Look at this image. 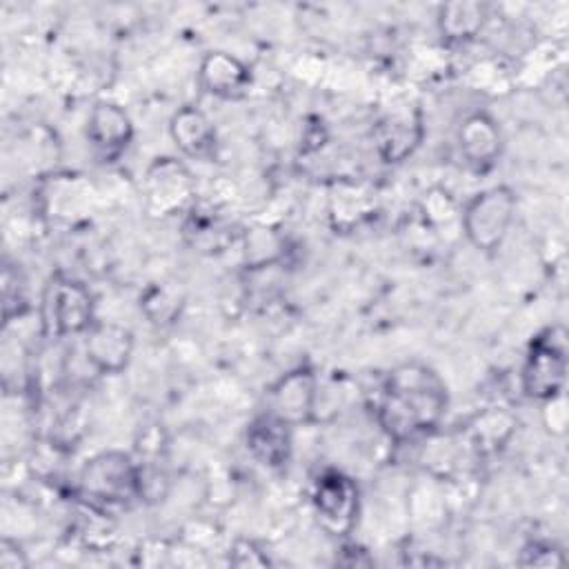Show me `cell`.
Here are the masks:
<instances>
[{"instance_id":"1","label":"cell","mask_w":569,"mask_h":569,"mask_svg":"<svg viewBox=\"0 0 569 569\" xmlns=\"http://www.w3.org/2000/svg\"><path fill=\"white\" fill-rule=\"evenodd\" d=\"M449 393L445 380L425 362L396 365L380 391L376 416L393 440H407L433 431L445 418Z\"/></svg>"},{"instance_id":"2","label":"cell","mask_w":569,"mask_h":569,"mask_svg":"<svg viewBox=\"0 0 569 569\" xmlns=\"http://www.w3.org/2000/svg\"><path fill=\"white\" fill-rule=\"evenodd\" d=\"M78 489L93 505H131L140 500V465L120 449L100 451L82 465Z\"/></svg>"},{"instance_id":"3","label":"cell","mask_w":569,"mask_h":569,"mask_svg":"<svg viewBox=\"0 0 569 569\" xmlns=\"http://www.w3.org/2000/svg\"><path fill=\"white\" fill-rule=\"evenodd\" d=\"M96 305L89 287L76 278L56 273L47 280L40 302L42 331L49 338L84 336L96 322Z\"/></svg>"},{"instance_id":"4","label":"cell","mask_w":569,"mask_h":569,"mask_svg":"<svg viewBox=\"0 0 569 569\" xmlns=\"http://www.w3.org/2000/svg\"><path fill=\"white\" fill-rule=\"evenodd\" d=\"M567 380V333L560 325L542 329L529 345L522 371L520 387L522 393L531 400L545 402L562 393Z\"/></svg>"},{"instance_id":"5","label":"cell","mask_w":569,"mask_h":569,"mask_svg":"<svg viewBox=\"0 0 569 569\" xmlns=\"http://www.w3.org/2000/svg\"><path fill=\"white\" fill-rule=\"evenodd\" d=\"M516 193L507 184H496L476 193L462 209V231L469 244L478 251H496L516 218Z\"/></svg>"},{"instance_id":"6","label":"cell","mask_w":569,"mask_h":569,"mask_svg":"<svg viewBox=\"0 0 569 569\" xmlns=\"http://www.w3.org/2000/svg\"><path fill=\"white\" fill-rule=\"evenodd\" d=\"M142 196L144 209L153 218L187 213L196 204V180L182 160L162 156L147 167Z\"/></svg>"},{"instance_id":"7","label":"cell","mask_w":569,"mask_h":569,"mask_svg":"<svg viewBox=\"0 0 569 569\" xmlns=\"http://www.w3.org/2000/svg\"><path fill=\"white\" fill-rule=\"evenodd\" d=\"M311 507L318 525L327 533L336 538L349 536L360 511V491L356 480L340 469H325L313 480Z\"/></svg>"},{"instance_id":"8","label":"cell","mask_w":569,"mask_h":569,"mask_svg":"<svg viewBox=\"0 0 569 569\" xmlns=\"http://www.w3.org/2000/svg\"><path fill=\"white\" fill-rule=\"evenodd\" d=\"M318 400V378L307 365L282 373L267 391V411L289 427L311 420Z\"/></svg>"},{"instance_id":"9","label":"cell","mask_w":569,"mask_h":569,"mask_svg":"<svg viewBox=\"0 0 569 569\" xmlns=\"http://www.w3.org/2000/svg\"><path fill=\"white\" fill-rule=\"evenodd\" d=\"M87 140L96 156L107 162L118 160L133 138V122L124 107L113 100H98L87 116Z\"/></svg>"},{"instance_id":"10","label":"cell","mask_w":569,"mask_h":569,"mask_svg":"<svg viewBox=\"0 0 569 569\" xmlns=\"http://www.w3.org/2000/svg\"><path fill=\"white\" fill-rule=\"evenodd\" d=\"M133 333L124 325L96 320L84 333V358L102 376H116L127 369L133 356Z\"/></svg>"},{"instance_id":"11","label":"cell","mask_w":569,"mask_h":569,"mask_svg":"<svg viewBox=\"0 0 569 569\" xmlns=\"http://www.w3.org/2000/svg\"><path fill=\"white\" fill-rule=\"evenodd\" d=\"M251 82V69L229 51H207L198 64V84L213 98L238 100L249 93Z\"/></svg>"},{"instance_id":"12","label":"cell","mask_w":569,"mask_h":569,"mask_svg":"<svg viewBox=\"0 0 569 569\" xmlns=\"http://www.w3.org/2000/svg\"><path fill=\"white\" fill-rule=\"evenodd\" d=\"M425 133L422 116L416 107H402L389 111L373 129V142L378 156L385 162H402L420 144Z\"/></svg>"},{"instance_id":"13","label":"cell","mask_w":569,"mask_h":569,"mask_svg":"<svg viewBox=\"0 0 569 569\" xmlns=\"http://www.w3.org/2000/svg\"><path fill=\"white\" fill-rule=\"evenodd\" d=\"M458 147L471 169H491L502 151V131L496 118L487 111L469 113L458 129Z\"/></svg>"},{"instance_id":"14","label":"cell","mask_w":569,"mask_h":569,"mask_svg":"<svg viewBox=\"0 0 569 569\" xmlns=\"http://www.w3.org/2000/svg\"><path fill=\"white\" fill-rule=\"evenodd\" d=\"M169 136L176 149L187 158L209 160L216 153V127L211 118L193 104H184L171 116Z\"/></svg>"},{"instance_id":"15","label":"cell","mask_w":569,"mask_h":569,"mask_svg":"<svg viewBox=\"0 0 569 569\" xmlns=\"http://www.w3.org/2000/svg\"><path fill=\"white\" fill-rule=\"evenodd\" d=\"M291 429L269 411L247 427V449L267 469H282L291 458Z\"/></svg>"},{"instance_id":"16","label":"cell","mask_w":569,"mask_h":569,"mask_svg":"<svg viewBox=\"0 0 569 569\" xmlns=\"http://www.w3.org/2000/svg\"><path fill=\"white\" fill-rule=\"evenodd\" d=\"M487 7L473 0L447 2L438 11V29L449 42H467L476 38L485 24Z\"/></svg>"},{"instance_id":"17","label":"cell","mask_w":569,"mask_h":569,"mask_svg":"<svg viewBox=\"0 0 569 569\" xmlns=\"http://www.w3.org/2000/svg\"><path fill=\"white\" fill-rule=\"evenodd\" d=\"M140 307L144 309V313H147V318H149L151 322L162 325V322H171V320L176 318V313H178V309H180V302H178V298H176L169 289H164V287H151V289L142 296Z\"/></svg>"},{"instance_id":"18","label":"cell","mask_w":569,"mask_h":569,"mask_svg":"<svg viewBox=\"0 0 569 569\" xmlns=\"http://www.w3.org/2000/svg\"><path fill=\"white\" fill-rule=\"evenodd\" d=\"M264 247L273 249V251L282 249L280 240L276 238V233L271 229H253L251 233H247L244 260L251 269H260V267H267V264L273 262V258L264 251Z\"/></svg>"},{"instance_id":"19","label":"cell","mask_w":569,"mask_h":569,"mask_svg":"<svg viewBox=\"0 0 569 569\" xmlns=\"http://www.w3.org/2000/svg\"><path fill=\"white\" fill-rule=\"evenodd\" d=\"M520 565H533V567H560L565 565L562 551H558L553 545L545 542H531L522 549Z\"/></svg>"},{"instance_id":"20","label":"cell","mask_w":569,"mask_h":569,"mask_svg":"<svg viewBox=\"0 0 569 569\" xmlns=\"http://www.w3.org/2000/svg\"><path fill=\"white\" fill-rule=\"evenodd\" d=\"M229 562L236 567H267L269 558L253 540H236L229 551Z\"/></svg>"},{"instance_id":"21","label":"cell","mask_w":569,"mask_h":569,"mask_svg":"<svg viewBox=\"0 0 569 569\" xmlns=\"http://www.w3.org/2000/svg\"><path fill=\"white\" fill-rule=\"evenodd\" d=\"M545 405V427L551 433H565L567 427V405H565V393H558L549 400L542 402Z\"/></svg>"},{"instance_id":"22","label":"cell","mask_w":569,"mask_h":569,"mask_svg":"<svg viewBox=\"0 0 569 569\" xmlns=\"http://www.w3.org/2000/svg\"><path fill=\"white\" fill-rule=\"evenodd\" d=\"M0 567L2 569H24V567H29V560H27L22 547L11 538L0 540Z\"/></svg>"}]
</instances>
